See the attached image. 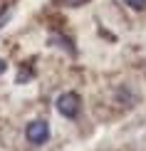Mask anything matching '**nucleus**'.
Returning a JSON list of instances; mask_svg holds the SVG:
<instances>
[{"mask_svg":"<svg viewBox=\"0 0 146 151\" xmlns=\"http://www.w3.org/2000/svg\"><path fill=\"white\" fill-rule=\"evenodd\" d=\"M79 109H82V99H79L77 92H65V94L57 97V111H60L62 116L74 119L79 114Z\"/></svg>","mask_w":146,"mask_h":151,"instance_id":"nucleus-1","label":"nucleus"},{"mask_svg":"<svg viewBox=\"0 0 146 151\" xmlns=\"http://www.w3.org/2000/svg\"><path fill=\"white\" fill-rule=\"evenodd\" d=\"M25 139L30 144H45L50 139V127L47 122H42V119H35V122H30L27 127H25Z\"/></svg>","mask_w":146,"mask_h":151,"instance_id":"nucleus-2","label":"nucleus"},{"mask_svg":"<svg viewBox=\"0 0 146 151\" xmlns=\"http://www.w3.org/2000/svg\"><path fill=\"white\" fill-rule=\"evenodd\" d=\"M129 8H134V10H144L146 8V0H124Z\"/></svg>","mask_w":146,"mask_h":151,"instance_id":"nucleus-3","label":"nucleus"},{"mask_svg":"<svg viewBox=\"0 0 146 151\" xmlns=\"http://www.w3.org/2000/svg\"><path fill=\"white\" fill-rule=\"evenodd\" d=\"M5 70H8V62H5V60H3V57H0V74H3V72H5Z\"/></svg>","mask_w":146,"mask_h":151,"instance_id":"nucleus-4","label":"nucleus"}]
</instances>
